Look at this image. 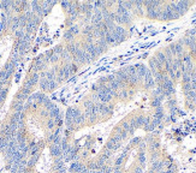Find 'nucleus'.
Returning <instances> with one entry per match:
<instances>
[{
  "label": "nucleus",
  "mask_w": 196,
  "mask_h": 173,
  "mask_svg": "<svg viewBox=\"0 0 196 173\" xmlns=\"http://www.w3.org/2000/svg\"><path fill=\"white\" fill-rule=\"evenodd\" d=\"M112 34H113V36L116 37L118 45L120 42H123L124 40H126V37H128V31H126L125 28L122 27V25H116V28H114V30L112 31Z\"/></svg>",
  "instance_id": "obj_1"
},
{
  "label": "nucleus",
  "mask_w": 196,
  "mask_h": 173,
  "mask_svg": "<svg viewBox=\"0 0 196 173\" xmlns=\"http://www.w3.org/2000/svg\"><path fill=\"white\" fill-rule=\"evenodd\" d=\"M176 5H177V10L179 16H183L189 10V7L191 6V3L187 1V0H181V1H176Z\"/></svg>",
  "instance_id": "obj_2"
},
{
  "label": "nucleus",
  "mask_w": 196,
  "mask_h": 173,
  "mask_svg": "<svg viewBox=\"0 0 196 173\" xmlns=\"http://www.w3.org/2000/svg\"><path fill=\"white\" fill-rule=\"evenodd\" d=\"M113 75H114V77H116V79H117V81H119V82L124 83L125 85H128L129 75L124 71V69H122V70H118L117 72H114Z\"/></svg>",
  "instance_id": "obj_3"
},
{
  "label": "nucleus",
  "mask_w": 196,
  "mask_h": 173,
  "mask_svg": "<svg viewBox=\"0 0 196 173\" xmlns=\"http://www.w3.org/2000/svg\"><path fill=\"white\" fill-rule=\"evenodd\" d=\"M95 46H96L97 51L100 52V54L105 53V52L108 49V47H109L105 39H97V40H95Z\"/></svg>",
  "instance_id": "obj_4"
},
{
  "label": "nucleus",
  "mask_w": 196,
  "mask_h": 173,
  "mask_svg": "<svg viewBox=\"0 0 196 173\" xmlns=\"http://www.w3.org/2000/svg\"><path fill=\"white\" fill-rule=\"evenodd\" d=\"M79 48H81V43L75 42V41H72V42H67V43L65 45V49H66L71 55L76 54L77 51H78Z\"/></svg>",
  "instance_id": "obj_5"
},
{
  "label": "nucleus",
  "mask_w": 196,
  "mask_h": 173,
  "mask_svg": "<svg viewBox=\"0 0 196 173\" xmlns=\"http://www.w3.org/2000/svg\"><path fill=\"white\" fill-rule=\"evenodd\" d=\"M135 69H136V73H137V76H138V77H141V78H145L147 71L149 70V69H148L145 64H142V63H138V64H135Z\"/></svg>",
  "instance_id": "obj_6"
},
{
  "label": "nucleus",
  "mask_w": 196,
  "mask_h": 173,
  "mask_svg": "<svg viewBox=\"0 0 196 173\" xmlns=\"http://www.w3.org/2000/svg\"><path fill=\"white\" fill-rule=\"evenodd\" d=\"M105 40H106V42H107V45L108 46H117L118 43H117V40H116V37L113 36V34L112 33H109V31H107L106 33V35H105Z\"/></svg>",
  "instance_id": "obj_7"
},
{
  "label": "nucleus",
  "mask_w": 196,
  "mask_h": 173,
  "mask_svg": "<svg viewBox=\"0 0 196 173\" xmlns=\"http://www.w3.org/2000/svg\"><path fill=\"white\" fill-rule=\"evenodd\" d=\"M154 57H155V59H157V61L159 63V64L164 67L165 61H166V57H165V54H164V52H163V51H158L157 53H155Z\"/></svg>",
  "instance_id": "obj_8"
},
{
  "label": "nucleus",
  "mask_w": 196,
  "mask_h": 173,
  "mask_svg": "<svg viewBox=\"0 0 196 173\" xmlns=\"http://www.w3.org/2000/svg\"><path fill=\"white\" fill-rule=\"evenodd\" d=\"M147 11V17L149 19H158V9H146Z\"/></svg>",
  "instance_id": "obj_9"
},
{
  "label": "nucleus",
  "mask_w": 196,
  "mask_h": 173,
  "mask_svg": "<svg viewBox=\"0 0 196 173\" xmlns=\"http://www.w3.org/2000/svg\"><path fill=\"white\" fill-rule=\"evenodd\" d=\"M73 122H75V126H81V125H84V123L87 122V120H85V117H84V113L82 112V113H81V114L78 115L77 118H75V120H73Z\"/></svg>",
  "instance_id": "obj_10"
},
{
  "label": "nucleus",
  "mask_w": 196,
  "mask_h": 173,
  "mask_svg": "<svg viewBox=\"0 0 196 173\" xmlns=\"http://www.w3.org/2000/svg\"><path fill=\"white\" fill-rule=\"evenodd\" d=\"M83 106H84V109H94L95 103L88 97V99H84L83 100Z\"/></svg>",
  "instance_id": "obj_11"
},
{
  "label": "nucleus",
  "mask_w": 196,
  "mask_h": 173,
  "mask_svg": "<svg viewBox=\"0 0 196 173\" xmlns=\"http://www.w3.org/2000/svg\"><path fill=\"white\" fill-rule=\"evenodd\" d=\"M73 37H75V36L72 35L71 31L69 30V29L64 31V36H63V39H64L65 41H66V43H67V42H72V41H73Z\"/></svg>",
  "instance_id": "obj_12"
},
{
  "label": "nucleus",
  "mask_w": 196,
  "mask_h": 173,
  "mask_svg": "<svg viewBox=\"0 0 196 173\" xmlns=\"http://www.w3.org/2000/svg\"><path fill=\"white\" fill-rule=\"evenodd\" d=\"M119 3H120V5H122L123 7H125L126 10H128L129 12L134 10V1H119Z\"/></svg>",
  "instance_id": "obj_13"
},
{
  "label": "nucleus",
  "mask_w": 196,
  "mask_h": 173,
  "mask_svg": "<svg viewBox=\"0 0 196 173\" xmlns=\"http://www.w3.org/2000/svg\"><path fill=\"white\" fill-rule=\"evenodd\" d=\"M124 71L129 75V76H132V75H136V69H135V65H128L123 67Z\"/></svg>",
  "instance_id": "obj_14"
},
{
  "label": "nucleus",
  "mask_w": 196,
  "mask_h": 173,
  "mask_svg": "<svg viewBox=\"0 0 196 173\" xmlns=\"http://www.w3.org/2000/svg\"><path fill=\"white\" fill-rule=\"evenodd\" d=\"M119 99H129L128 88H123L119 90Z\"/></svg>",
  "instance_id": "obj_15"
},
{
  "label": "nucleus",
  "mask_w": 196,
  "mask_h": 173,
  "mask_svg": "<svg viewBox=\"0 0 196 173\" xmlns=\"http://www.w3.org/2000/svg\"><path fill=\"white\" fill-rule=\"evenodd\" d=\"M52 51H53V53H54V54L60 55V54H61V52L64 51V46H63V45H57L55 47H54L53 49H52Z\"/></svg>",
  "instance_id": "obj_16"
},
{
  "label": "nucleus",
  "mask_w": 196,
  "mask_h": 173,
  "mask_svg": "<svg viewBox=\"0 0 196 173\" xmlns=\"http://www.w3.org/2000/svg\"><path fill=\"white\" fill-rule=\"evenodd\" d=\"M161 103H163V101H161L159 97H153L152 99V101H151V105L153 106V107H159V106H161Z\"/></svg>",
  "instance_id": "obj_17"
},
{
  "label": "nucleus",
  "mask_w": 196,
  "mask_h": 173,
  "mask_svg": "<svg viewBox=\"0 0 196 173\" xmlns=\"http://www.w3.org/2000/svg\"><path fill=\"white\" fill-rule=\"evenodd\" d=\"M97 84H99L100 86H103V85H107L108 84V81H107V76H102L100 77L99 79H97Z\"/></svg>",
  "instance_id": "obj_18"
},
{
  "label": "nucleus",
  "mask_w": 196,
  "mask_h": 173,
  "mask_svg": "<svg viewBox=\"0 0 196 173\" xmlns=\"http://www.w3.org/2000/svg\"><path fill=\"white\" fill-rule=\"evenodd\" d=\"M69 30L71 31V34H72L73 36H76V35H78V34H79V28H78V25H76V24H73L70 29H69Z\"/></svg>",
  "instance_id": "obj_19"
},
{
  "label": "nucleus",
  "mask_w": 196,
  "mask_h": 173,
  "mask_svg": "<svg viewBox=\"0 0 196 173\" xmlns=\"http://www.w3.org/2000/svg\"><path fill=\"white\" fill-rule=\"evenodd\" d=\"M163 52H164V54L166 57V59H173V55H172V53H171V51H170L169 47H165L163 49Z\"/></svg>",
  "instance_id": "obj_20"
},
{
  "label": "nucleus",
  "mask_w": 196,
  "mask_h": 173,
  "mask_svg": "<svg viewBox=\"0 0 196 173\" xmlns=\"http://www.w3.org/2000/svg\"><path fill=\"white\" fill-rule=\"evenodd\" d=\"M77 69H78V66L76 64H73V63H71L70 66H69V70H70V76H72V75H75L77 72Z\"/></svg>",
  "instance_id": "obj_21"
},
{
  "label": "nucleus",
  "mask_w": 196,
  "mask_h": 173,
  "mask_svg": "<svg viewBox=\"0 0 196 173\" xmlns=\"http://www.w3.org/2000/svg\"><path fill=\"white\" fill-rule=\"evenodd\" d=\"M58 83L55 82V81H51L49 82V86H48V91H54L57 88H58Z\"/></svg>",
  "instance_id": "obj_22"
},
{
  "label": "nucleus",
  "mask_w": 196,
  "mask_h": 173,
  "mask_svg": "<svg viewBox=\"0 0 196 173\" xmlns=\"http://www.w3.org/2000/svg\"><path fill=\"white\" fill-rule=\"evenodd\" d=\"M70 3H71V1H63V3L60 4V5H61V9L67 12V10L70 9Z\"/></svg>",
  "instance_id": "obj_23"
},
{
  "label": "nucleus",
  "mask_w": 196,
  "mask_h": 173,
  "mask_svg": "<svg viewBox=\"0 0 196 173\" xmlns=\"http://www.w3.org/2000/svg\"><path fill=\"white\" fill-rule=\"evenodd\" d=\"M183 86V91H184V94L188 93V91H190L193 88H191V83H188V84H182Z\"/></svg>",
  "instance_id": "obj_24"
},
{
  "label": "nucleus",
  "mask_w": 196,
  "mask_h": 173,
  "mask_svg": "<svg viewBox=\"0 0 196 173\" xmlns=\"http://www.w3.org/2000/svg\"><path fill=\"white\" fill-rule=\"evenodd\" d=\"M185 36H189V37H196V30H195V29H191V30H189V31L187 33Z\"/></svg>",
  "instance_id": "obj_25"
},
{
  "label": "nucleus",
  "mask_w": 196,
  "mask_h": 173,
  "mask_svg": "<svg viewBox=\"0 0 196 173\" xmlns=\"http://www.w3.org/2000/svg\"><path fill=\"white\" fill-rule=\"evenodd\" d=\"M179 78H182V71L177 70L176 71V79H179Z\"/></svg>",
  "instance_id": "obj_26"
},
{
  "label": "nucleus",
  "mask_w": 196,
  "mask_h": 173,
  "mask_svg": "<svg viewBox=\"0 0 196 173\" xmlns=\"http://www.w3.org/2000/svg\"><path fill=\"white\" fill-rule=\"evenodd\" d=\"M195 30H196V28H195Z\"/></svg>",
  "instance_id": "obj_27"
}]
</instances>
